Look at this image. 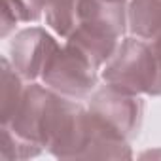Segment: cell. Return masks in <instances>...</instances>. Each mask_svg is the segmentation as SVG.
Segmentation results:
<instances>
[{"mask_svg":"<svg viewBox=\"0 0 161 161\" xmlns=\"http://www.w3.org/2000/svg\"><path fill=\"white\" fill-rule=\"evenodd\" d=\"M23 82H25L23 76L15 70L12 61L8 57H2V86H0V116H2V123H6L14 116L25 91Z\"/></svg>","mask_w":161,"mask_h":161,"instance_id":"cell-7","label":"cell"},{"mask_svg":"<svg viewBox=\"0 0 161 161\" xmlns=\"http://www.w3.org/2000/svg\"><path fill=\"white\" fill-rule=\"evenodd\" d=\"M104 84L131 95H161V70L148 40L123 38L116 53L103 66Z\"/></svg>","mask_w":161,"mask_h":161,"instance_id":"cell-2","label":"cell"},{"mask_svg":"<svg viewBox=\"0 0 161 161\" xmlns=\"http://www.w3.org/2000/svg\"><path fill=\"white\" fill-rule=\"evenodd\" d=\"M99 70L87 55L64 42L47 63L40 82L66 99L86 101L99 86Z\"/></svg>","mask_w":161,"mask_h":161,"instance_id":"cell-3","label":"cell"},{"mask_svg":"<svg viewBox=\"0 0 161 161\" xmlns=\"http://www.w3.org/2000/svg\"><path fill=\"white\" fill-rule=\"evenodd\" d=\"M80 0H46V23L61 38H66L78 25Z\"/></svg>","mask_w":161,"mask_h":161,"instance_id":"cell-9","label":"cell"},{"mask_svg":"<svg viewBox=\"0 0 161 161\" xmlns=\"http://www.w3.org/2000/svg\"><path fill=\"white\" fill-rule=\"evenodd\" d=\"M61 47L57 38L44 27L19 31L10 42V61L25 82H40L47 63Z\"/></svg>","mask_w":161,"mask_h":161,"instance_id":"cell-5","label":"cell"},{"mask_svg":"<svg viewBox=\"0 0 161 161\" xmlns=\"http://www.w3.org/2000/svg\"><path fill=\"white\" fill-rule=\"evenodd\" d=\"M148 42H150V46H152V49H153V55H155L157 64H159V70H161V32H159L155 38L148 40Z\"/></svg>","mask_w":161,"mask_h":161,"instance_id":"cell-10","label":"cell"},{"mask_svg":"<svg viewBox=\"0 0 161 161\" xmlns=\"http://www.w3.org/2000/svg\"><path fill=\"white\" fill-rule=\"evenodd\" d=\"M44 8L46 0H4L0 34L6 38L17 23H36L44 15Z\"/></svg>","mask_w":161,"mask_h":161,"instance_id":"cell-8","label":"cell"},{"mask_svg":"<svg viewBox=\"0 0 161 161\" xmlns=\"http://www.w3.org/2000/svg\"><path fill=\"white\" fill-rule=\"evenodd\" d=\"M129 31L133 36L152 40L161 32V0H129Z\"/></svg>","mask_w":161,"mask_h":161,"instance_id":"cell-6","label":"cell"},{"mask_svg":"<svg viewBox=\"0 0 161 161\" xmlns=\"http://www.w3.org/2000/svg\"><path fill=\"white\" fill-rule=\"evenodd\" d=\"M127 6L129 0H80L78 25L64 42L103 70L129 29Z\"/></svg>","mask_w":161,"mask_h":161,"instance_id":"cell-1","label":"cell"},{"mask_svg":"<svg viewBox=\"0 0 161 161\" xmlns=\"http://www.w3.org/2000/svg\"><path fill=\"white\" fill-rule=\"evenodd\" d=\"M87 110L99 123L131 142L138 135L144 103L140 95H131L104 84L103 87H97L89 97Z\"/></svg>","mask_w":161,"mask_h":161,"instance_id":"cell-4","label":"cell"}]
</instances>
